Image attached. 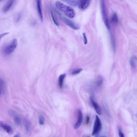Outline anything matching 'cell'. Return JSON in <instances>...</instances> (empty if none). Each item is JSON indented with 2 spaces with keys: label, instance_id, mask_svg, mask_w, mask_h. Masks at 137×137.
Here are the masks:
<instances>
[{
  "label": "cell",
  "instance_id": "obj_19",
  "mask_svg": "<svg viewBox=\"0 0 137 137\" xmlns=\"http://www.w3.org/2000/svg\"><path fill=\"white\" fill-rule=\"evenodd\" d=\"M45 121V118L43 116L41 115L39 116V123L41 125H43L44 124Z\"/></svg>",
  "mask_w": 137,
  "mask_h": 137
},
{
  "label": "cell",
  "instance_id": "obj_21",
  "mask_svg": "<svg viewBox=\"0 0 137 137\" xmlns=\"http://www.w3.org/2000/svg\"><path fill=\"white\" fill-rule=\"evenodd\" d=\"M103 82L102 78H99L97 79L96 82V84L98 86H100L102 84Z\"/></svg>",
  "mask_w": 137,
  "mask_h": 137
},
{
  "label": "cell",
  "instance_id": "obj_3",
  "mask_svg": "<svg viewBox=\"0 0 137 137\" xmlns=\"http://www.w3.org/2000/svg\"><path fill=\"white\" fill-rule=\"evenodd\" d=\"M101 7L102 16L104 22L107 28L108 29L110 30V27L105 0L101 1Z\"/></svg>",
  "mask_w": 137,
  "mask_h": 137
},
{
  "label": "cell",
  "instance_id": "obj_1",
  "mask_svg": "<svg viewBox=\"0 0 137 137\" xmlns=\"http://www.w3.org/2000/svg\"><path fill=\"white\" fill-rule=\"evenodd\" d=\"M55 5L58 9L63 12L68 17L72 18L75 16V12L72 7L65 5L59 1L56 2Z\"/></svg>",
  "mask_w": 137,
  "mask_h": 137
},
{
  "label": "cell",
  "instance_id": "obj_16",
  "mask_svg": "<svg viewBox=\"0 0 137 137\" xmlns=\"http://www.w3.org/2000/svg\"><path fill=\"white\" fill-rule=\"evenodd\" d=\"M10 114L12 115H14V121L15 123L18 125H19L21 123V120L20 118L18 116L15 115L13 112L10 113Z\"/></svg>",
  "mask_w": 137,
  "mask_h": 137
},
{
  "label": "cell",
  "instance_id": "obj_15",
  "mask_svg": "<svg viewBox=\"0 0 137 137\" xmlns=\"http://www.w3.org/2000/svg\"><path fill=\"white\" fill-rule=\"evenodd\" d=\"M118 21V19L117 14L116 13H114L111 17V22L114 24H117Z\"/></svg>",
  "mask_w": 137,
  "mask_h": 137
},
{
  "label": "cell",
  "instance_id": "obj_13",
  "mask_svg": "<svg viewBox=\"0 0 137 137\" xmlns=\"http://www.w3.org/2000/svg\"><path fill=\"white\" fill-rule=\"evenodd\" d=\"M66 76V74H62L59 77L58 84L60 88H61L63 86L64 80Z\"/></svg>",
  "mask_w": 137,
  "mask_h": 137
},
{
  "label": "cell",
  "instance_id": "obj_32",
  "mask_svg": "<svg viewBox=\"0 0 137 137\" xmlns=\"http://www.w3.org/2000/svg\"></svg>",
  "mask_w": 137,
  "mask_h": 137
},
{
  "label": "cell",
  "instance_id": "obj_9",
  "mask_svg": "<svg viewBox=\"0 0 137 137\" xmlns=\"http://www.w3.org/2000/svg\"><path fill=\"white\" fill-rule=\"evenodd\" d=\"M90 3V1L89 0H81L79 8L81 10H84L88 7Z\"/></svg>",
  "mask_w": 137,
  "mask_h": 137
},
{
  "label": "cell",
  "instance_id": "obj_10",
  "mask_svg": "<svg viewBox=\"0 0 137 137\" xmlns=\"http://www.w3.org/2000/svg\"><path fill=\"white\" fill-rule=\"evenodd\" d=\"M14 1L10 0L8 1L4 6L3 11L4 13H6L10 9L14 3Z\"/></svg>",
  "mask_w": 137,
  "mask_h": 137
},
{
  "label": "cell",
  "instance_id": "obj_20",
  "mask_svg": "<svg viewBox=\"0 0 137 137\" xmlns=\"http://www.w3.org/2000/svg\"><path fill=\"white\" fill-rule=\"evenodd\" d=\"M21 14L20 13L17 14L14 17V20L15 22L17 23L19 22L21 18Z\"/></svg>",
  "mask_w": 137,
  "mask_h": 137
},
{
  "label": "cell",
  "instance_id": "obj_2",
  "mask_svg": "<svg viewBox=\"0 0 137 137\" xmlns=\"http://www.w3.org/2000/svg\"><path fill=\"white\" fill-rule=\"evenodd\" d=\"M17 44V40L14 39L4 47L3 49L4 53L6 55L11 54L15 49Z\"/></svg>",
  "mask_w": 137,
  "mask_h": 137
},
{
  "label": "cell",
  "instance_id": "obj_17",
  "mask_svg": "<svg viewBox=\"0 0 137 137\" xmlns=\"http://www.w3.org/2000/svg\"><path fill=\"white\" fill-rule=\"evenodd\" d=\"M0 94H3L4 92V88H5V82L2 80L0 79Z\"/></svg>",
  "mask_w": 137,
  "mask_h": 137
},
{
  "label": "cell",
  "instance_id": "obj_30",
  "mask_svg": "<svg viewBox=\"0 0 137 137\" xmlns=\"http://www.w3.org/2000/svg\"><path fill=\"white\" fill-rule=\"evenodd\" d=\"M84 137H90L88 136H85Z\"/></svg>",
  "mask_w": 137,
  "mask_h": 137
},
{
  "label": "cell",
  "instance_id": "obj_12",
  "mask_svg": "<svg viewBox=\"0 0 137 137\" xmlns=\"http://www.w3.org/2000/svg\"><path fill=\"white\" fill-rule=\"evenodd\" d=\"M130 64L131 67L133 69L137 67V58L133 56L131 58L130 60Z\"/></svg>",
  "mask_w": 137,
  "mask_h": 137
},
{
  "label": "cell",
  "instance_id": "obj_24",
  "mask_svg": "<svg viewBox=\"0 0 137 137\" xmlns=\"http://www.w3.org/2000/svg\"><path fill=\"white\" fill-rule=\"evenodd\" d=\"M83 36L84 44L86 45L87 43V39L86 34H85V33H83Z\"/></svg>",
  "mask_w": 137,
  "mask_h": 137
},
{
  "label": "cell",
  "instance_id": "obj_8",
  "mask_svg": "<svg viewBox=\"0 0 137 137\" xmlns=\"http://www.w3.org/2000/svg\"><path fill=\"white\" fill-rule=\"evenodd\" d=\"M0 125L8 134H12L13 133L14 130L8 124L1 122Z\"/></svg>",
  "mask_w": 137,
  "mask_h": 137
},
{
  "label": "cell",
  "instance_id": "obj_6",
  "mask_svg": "<svg viewBox=\"0 0 137 137\" xmlns=\"http://www.w3.org/2000/svg\"><path fill=\"white\" fill-rule=\"evenodd\" d=\"M83 121V116L81 111L79 110L78 112V119L75 125L74 128L77 129L81 125Z\"/></svg>",
  "mask_w": 137,
  "mask_h": 137
},
{
  "label": "cell",
  "instance_id": "obj_7",
  "mask_svg": "<svg viewBox=\"0 0 137 137\" xmlns=\"http://www.w3.org/2000/svg\"><path fill=\"white\" fill-rule=\"evenodd\" d=\"M37 11L38 15L41 22L43 21V16L41 7V1L40 0H37L36 1Z\"/></svg>",
  "mask_w": 137,
  "mask_h": 137
},
{
  "label": "cell",
  "instance_id": "obj_4",
  "mask_svg": "<svg viewBox=\"0 0 137 137\" xmlns=\"http://www.w3.org/2000/svg\"><path fill=\"white\" fill-rule=\"evenodd\" d=\"M101 123L100 119L98 116L96 115L93 126L92 136L95 135L99 133L101 129Z\"/></svg>",
  "mask_w": 137,
  "mask_h": 137
},
{
  "label": "cell",
  "instance_id": "obj_23",
  "mask_svg": "<svg viewBox=\"0 0 137 137\" xmlns=\"http://www.w3.org/2000/svg\"><path fill=\"white\" fill-rule=\"evenodd\" d=\"M50 13L53 22L57 26H59V24L57 21L55 19V18L54 17V16L53 15V12L52 11H51V10L50 11Z\"/></svg>",
  "mask_w": 137,
  "mask_h": 137
},
{
  "label": "cell",
  "instance_id": "obj_11",
  "mask_svg": "<svg viewBox=\"0 0 137 137\" xmlns=\"http://www.w3.org/2000/svg\"><path fill=\"white\" fill-rule=\"evenodd\" d=\"M91 101L93 106L94 107L96 112L99 115H101L102 113L100 108L99 107L98 105L93 100V97H91Z\"/></svg>",
  "mask_w": 137,
  "mask_h": 137
},
{
  "label": "cell",
  "instance_id": "obj_14",
  "mask_svg": "<svg viewBox=\"0 0 137 137\" xmlns=\"http://www.w3.org/2000/svg\"><path fill=\"white\" fill-rule=\"evenodd\" d=\"M81 0H66L65 1L70 5L77 6H79Z\"/></svg>",
  "mask_w": 137,
  "mask_h": 137
},
{
  "label": "cell",
  "instance_id": "obj_25",
  "mask_svg": "<svg viewBox=\"0 0 137 137\" xmlns=\"http://www.w3.org/2000/svg\"><path fill=\"white\" fill-rule=\"evenodd\" d=\"M25 127L26 129L27 133L29 131V126L28 123L27 122H26L25 124Z\"/></svg>",
  "mask_w": 137,
  "mask_h": 137
},
{
  "label": "cell",
  "instance_id": "obj_31",
  "mask_svg": "<svg viewBox=\"0 0 137 137\" xmlns=\"http://www.w3.org/2000/svg\"></svg>",
  "mask_w": 137,
  "mask_h": 137
},
{
  "label": "cell",
  "instance_id": "obj_18",
  "mask_svg": "<svg viewBox=\"0 0 137 137\" xmlns=\"http://www.w3.org/2000/svg\"><path fill=\"white\" fill-rule=\"evenodd\" d=\"M111 37L112 45L113 49L115 51V42L114 38L112 33H111Z\"/></svg>",
  "mask_w": 137,
  "mask_h": 137
},
{
  "label": "cell",
  "instance_id": "obj_26",
  "mask_svg": "<svg viewBox=\"0 0 137 137\" xmlns=\"http://www.w3.org/2000/svg\"><path fill=\"white\" fill-rule=\"evenodd\" d=\"M119 134L120 137H124L123 134L120 129L119 130Z\"/></svg>",
  "mask_w": 137,
  "mask_h": 137
},
{
  "label": "cell",
  "instance_id": "obj_22",
  "mask_svg": "<svg viewBox=\"0 0 137 137\" xmlns=\"http://www.w3.org/2000/svg\"><path fill=\"white\" fill-rule=\"evenodd\" d=\"M82 70V68H78L74 70L72 72V74L73 75H76L79 73Z\"/></svg>",
  "mask_w": 137,
  "mask_h": 137
},
{
  "label": "cell",
  "instance_id": "obj_27",
  "mask_svg": "<svg viewBox=\"0 0 137 137\" xmlns=\"http://www.w3.org/2000/svg\"><path fill=\"white\" fill-rule=\"evenodd\" d=\"M90 121V118L88 116H87L86 119V122L87 124H88Z\"/></svg>",
  "mask_w": 137,
  "mask_h": 137
},
{
  "label": "cell",
  "instance_id": "obj_29",
  "mask_svg": "<svg viewBox=\"0 0 137 137\" xmlns=\"http://www.w3.org/2000/svg\"><path fill=\"white\" fill-rule=\"evenodd\" d=\"M14 137H20V135L19 134H17L14 136Z\"/></svg>",
  "mask_w": 137,
  "mask_h": 137
},
{
  "label": "cell",
  "instance_id": "obj_28",
  "mask_svg": "<svg viewBox=\"0 0 137 137\" xmlns=\"http://www.w3.org/2000/svg\"><path fill=\"white\" fill-rule=\"evenodd\" d=\"M9 34V33L7 32H5V33H3V34H1L0 35V38L1 39L2 38H3L6 35H8Z\"/></svg>",
  "mask_w": 137,
  "mask_h": 137
},
{
  "label": "cell",
  "instance_id": "obj_5",
  "mask_svg": "<svg viewBox=\"0 0 137 137\" xmlns=\"http://www.w3.org/2000/svg\"><path fill=\"white\" fill-rule=\"evenodd\" d=\"M57 13L59 14V16L60 18L62 20H63L66 25L69 26L70 27L76 30L78 29L79 28V27L78 25L74 23V22L72 21L71 20L62 16L61 14L59 13V12H58Z\"/></svg>",
  "mask_w": 137,
  "mask_h": 137
}]
</instances>
